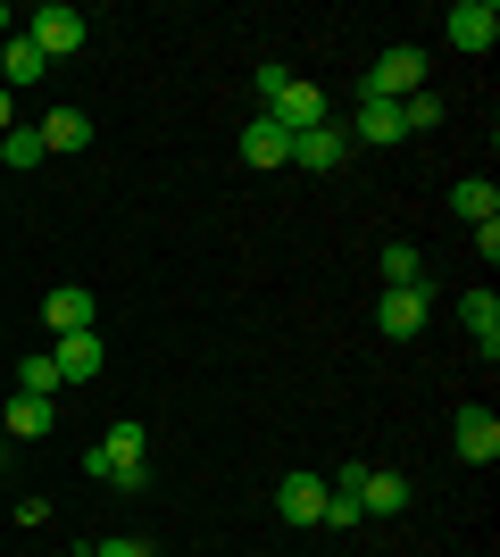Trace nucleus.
<instances>
[{"label": "nucleus", "mask_w": 500, "mask_h": 557, "mask_svg": "<svg viewBox=\"0 0 500 557\" xmlns=\"http://www.w3.org/2000/svg\"><path fill=\"white\" fill-rule=\"evenodd\" d=\"M259 92H267V116H276L284 134H317V125H333V116H326V92H317V84H301V75H284V67H259Z\"/></svg>", "instance_id": "obj_1"}, {"label": "nucleus", "mask_w": 500, "mask_h": 557, "mask_svg": "<svg viewBox=\"0 0 500 557\" xmlns=\"http://www.w3.org/2000/svg\"><path fill=\"white\" fill-rule=\"evenodd\" d=\"M408 92H426V50L417 42L383 50L376 67H367V84H358V100H408Z\"/></svg>", "instance_id": "obj_2"}, {"label": "nucleus", "mask_w": 500, "mask_h": 557, "mask_svg": "<svg viewBox=\"0 0 500 557\" xmlns=\"http://www.w3.org/2000/svg\"><path fill=\"white\" fill-rule=\"evenodd\" d=\"M25 42L42 50V59H68V50H84V17H75L68 0H42V9H34V17L17 25Z\"/></svg>", "instance_id": "obj_3"}, {"label": "nucleus", "mask_w": 500, "mask_h": 557, "mask_svg": "<svg viewBox=\"0 0 500 557\" xmlns=\"http://www.w3.org/2000/svg\"><path fill=\"white\" fill-rule=\"evenodd\" d=\"M50 367H59V383H93V374L109 367V349H100V333H59V342H50Z\"/></svg>", "instance_id": "obj_4"}, {"label": "nucleus", "mask_w": 500, "mask_h": 557, "mask_svg": "<svg viewBox=\"0 0 500 557\" xmlns=\"http://www.w3.org/2000/svg\"><path fill=\"white\" fill-rule=\"evenodd\" d=\"M426 317H434L426 283H417V292H383V300H376V325L392 333V342H417V333H426Z\"/></svg>", "instance_id": "obj_5"}, {"label": "nucleus", "mask_w": 500, "mask_h": 557, "mask_svg": "<svg viewBox=\"0 0 500 557\" xmlns=\"http://www.w3.org/2000/svg\"><path fill=\"white\" fill-rule=\"evenodd\" d=\"M442 25H451V50H492L500 42V9L492 0H459Z\"/></svg>", "instance_id": "obj_6"}, {"label": "nucleus", "mask_w": 500, "mask_h": 557, "mask_svg": "<svg viewBox=\"0 0 500 557\" xmlns=\"http://www.w3.org/2000/svg\"><path fill=\"white\" fill-rule=\"evenodd\" d=\"M459 458H467V466L500 458V417H492V408H459Z\"/></svg>", "instance_id": "obj_7"}, {"label": "nucleus", "mask_w": 500, "mask_h": 557, "mask_svg": "<svg viewBox=\"0 0 500 557\" xmlns=\"http://www.w3.org/2000/svg\"><path fill=\"white\" fill-rule=\"evenodd\" d=\"M242 159L251 166H292V134L276 116H251V125H242Z\"/></svg>", "instance_id": "obj_8"}, {"label": "nucleus", "mask_w": 500, "mask_h": 557, "mask_svg": "<svg viewBox=\"0 0 500 557\" xmlns=\"http://www.w3.org/2000/svg\"><path fill=\"white\" fill-rule=\"evenodd\" d=\"M342 159H351V134H342V125L292 134V166H317V175H326V166H342Z\"/></svg>", "instance_id": "obj_9"}, {"label": "nucleus", "mask_w": 500, "mask_h": 557, "mask_svg": "<svg viewBox=\"0 0 500 557\" xmlns=\"http://www.w3.org/2000/svg\"><path fill=\"white\" fill-rule=\"evenodd\" d=\"M342 134L376 141V150H383V141H408V134H401V100H358V116L342 125Z\"/></svg>", "instance_id": "obj_10"}, {"label": "nucleus", "mask_w": 500, "mask_h": 557, "mask_svg": "<svg viewBox=\"0 0 500 557\" xmlns=\"http://www.w3.org/2000/svg\"><path fill=\"white\" fill-rule=\"evenodd\" d=\"M459 325L484 342V358H500V292H467V300H459Z\"/></svg>", "instance_id": "obj_11"}, {"label": "nucleus", "mask_w": 500, "mask_h": 557, "mask_svg": "<svg viewBox=\"0 0 500 557\" xmlns=\"http://www.w3.org/2000/svg\"><path fill=\"white\" fill-rule=\"evenodd\" d=\"M42 317H50V333H93V292L68 283V292H50V300H42Z\"/></svg>", "instance_id": "obj_12"}, {"label": "nucleus", "mask_w": 500, "mask_h": 557, "mask_svg": "<svg viewBox=\"0 0 500 557\" xmlns=\"http://www.w3.org/2000/svg\"><path fill=\"white\" fill-rule=\"evenodd\" d=\"M50 424L59 417H50V399H34V392H17L9 408H0V433H17V442H42Z\"/></svg>", "instance_id": "obj_13"}, {"label": "nucleus", "mask_w": 500, "mask_h": 557, "mask_svg": "<svg viewBox=\"0 0 500 557\" xmlns=\"http://www.w3.org/2000/svg\"><path fill=\"white\" fill-rule=\"evenodd\" d=\"M276 508H284V524H317V508H326V483H317V474H284Z\"/></svg>", "instance_id": "obj_14"}, {"label": "nucleus", "mask_w": 500, "mask_h": 557, "mask_svg": "<svg viewBox=\"0 0 500 557\" xmlns=\"http://www.w3.org/2000/svg\"><path fill=\"white\" fill-rule=\"evenodd\" d=\"M0 75H9V92H17V84H42L50 75V59L34 42H25V34H9V42H0Z\"/></svg>", "instance_id": "obj_15"}, {"label": "nucleus", "mask_w": 500, "mask_h": 557, "mask_svg": "<svg viewBox=\"0 0 500 557\" xmlns=\"http://www.w3.org/2000/svg\"><path fill=\"white\" fill-rule=\"evenodd\" d=\"M408 499H417L408 474H367V491H358V508H367V516H401Z\"/></svg>", "instance_id": "obj_16"}, {"label": "nucleus", "mask_w": 500, "mask_h": 557, "mask_svg": "<svg viewBox=\"0 0 500 557\" xmlns=\"http://www.w3.org/2000/svg\"><path fill=\"white\" fill-rule=\"evenodd\" d=\"M84 141H93V116L84 109H50L42 116V150H84Z\"/></svg>", "instance_id": "obj_17"}, {"label": "nucleus", "mask_w": 500, "mask_h": 557, "mask_svg": "<svg viewBox=\"0 0 500 557\" xmlns=\"http://www.w3.org/2000/svg\"><path fill=\"white\" fill-rule=\"evenodd\" d=\"M451 209L467 216V225H492V216H500V191L484 184V175H467V184H451Z\"/></svg>", "instance_id": "obj_18"}, {"label": "nucleus", "mask_w": 500, "mask_h": 557, "mask_svg": "<svg viewBox=\"0 0 500 557\" xmlns=\"http://www.w3.org/2000/svg\"><path fill=\"white\" fill-rule=\"evenodd\" d=\"M50 150H42V125H9L0 134V166H42Z\"/></svg>", "instance_id": "obj_19"}, {"label": "nucleus", "mask_w": 500, "mask_h": 557, "mask_svg": "<svg viewBox=\"0 0 500 557\" xmlns=\"http://www.w3.org/2000/svg\"><path fill=\"white\" fill-rule=\"evenodd\" d=\"M417 283H426L417 250H408V242H392V250H383V292H417Z\"/></svg>", "instance_id": "obj_20"}, {"label": "nucleus", "mask_w": 500, "mask_h": 557, "mask_svg": "<svg viewBox=\"0 0 500 557\" xmlns=\"http://www.w3.org/2000/svg\"><path fill=\"white\" fill-rule=\"evenodd\" d=\"M442 125V92H408L401 100V134H434Z\"/></svg>", "instance_id": "obj_21"}, {"label": "nucleus", "mask_w": 500, "mask_h": 557, "mask_svg": "<svg viewBox=\"0 0 500 557\" xmlns=\"http://www.w3.org/2000/svg\"><path fill=\"white\" fill-rule=\"evenodd\" d=\"M17 392L50 399V392H59V367H50V358H17Z\"/></svg>", "instance_id": "obj_22"}, {"label": "nucleus", "mask_w": 500, "mask_h": 557, "mask_svg": "<svg viewBox=\"0 0 500 557\" xmlns=\"http://www.w3.org/2000/svg\"><path fill=\"white\" fill-rule=\"evenodd\" d=\"M100 449H109V458H143V424H109Z\"/></svg>", "instance_id": "obj_23"}, {"label": "nucleus", "mask_w": 500, "mask_h": 557, "mask_svg": "<svg viewBox=\"0 0 500 557\" xmlns=\"http://www.w3.org/2000/svg\"><path fill=\"white\" fill-rule=\"evenodd\" d=\"M9 125H17V100H9V92H0V134H9Z\"/></svg>", "instance_id": "obj_24"}, {"label": "nucleus", "mask_w": 500, "mask_h": 557, "mask_svg": "<svg viewBox=\"0 0 500 557\" xmlns=\"http://www.w3.org/2000/svg\"><path fill=\"white\" fill-rule=\"evenodd\" d=\"M0 42H9V9H0Z\"/></svg>", "instance_id": "obj_25"}, {"label": "nucleus", "mask_w": 500, "mask_h": 557, "mask_svg": "<svg viewBox=\"0 0 500 557\" xmlns=\"http://www.w3.org/2000/svg\"><path fill=\"white\" fill-rule=\"evenodd\" d=\"M75 557H93V549H75Z\"/></svg>", "instance_id": "obj_26"}]
</instances>
